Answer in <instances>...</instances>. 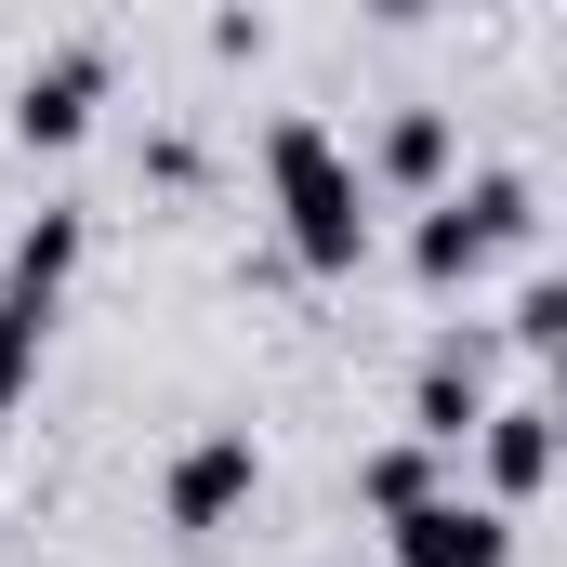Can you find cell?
Returning a JSON list of instances; mask_svg holds the SVG:
<instances>
[{
    "label": "cell",
    "instance_id": "6da1fadb",
    "mask_svg": "<svg viewBox=\"0 0 567 567\" xmlns=\"http://www.w3.org/2000/svg\"><path fill=\"white\" fill-rule=\"evenodd\" d=\"M265 185H278V238L303 278H357L370 265V185H357V158L330 145V120H265Z\"/></svg>",
    "mask_w": 567,
    "mask_h": 567
},
{
    "label": "cell",
    "instance_id": "7a4b0ae2",
    "mask_svg": "<svg viewBox=\"0 0 567 567\" xmlns=\"http://www.w3.org/2000/svg\"><path fill=\"white\" fill-rule=\"evenodd\" d=\"M542 238V185L528 172H462L449 198H423V225H410V278L423 290H475L502 251H528Z\"/></svg>",
    "mask_w": 567,
    "mask_h": 567
},
{
    "label": "cell",
    "instance_id": "3957f363",
    "mask_svg": "<svg viewBox=\"0 0 567 567\" xmlns=\"http://www.w3.org/2000/svg\"><path fill=\"white\" fill-rule=\"evenodd\" d=\"M251 488H265V449L238 423H212L198 449H172V475H158V515L185 528V542H212V528H238L251 515Z\"/></svg>",
    "mask_w": 567,
    "mask_h": 567
},
{
    "label": "cell",
    "instance_id": "277c9868",
    "mask_svg": "<svg viewBox=\"0 0 567 567\" xmlns=\"http://www.w3.org/2000/svg\"><path fill=\"white\" fill-rule=\"evenodd\" d=\"M93 106H106V40H66V53L27 66V93H13V145L66 158V145L93 133Z\"/></svg>",
    "mask_w": 567,
    "mask_h": 567
},
{
    "label": "cell",
    "instance_id": "5b68a950",
    "mask_svg": "<svg viewBox=\"0 0 567 567\" xmlns=\"http://www.w3.org/2000/svg\"><path fill=\"white\" fill-rule=\"evenodd\" d=\"M462 449H475V475H488V488H475L488 515H528V502L555 488V410H542V396H502Z\"/></svg>",
    "mask_w": 567,
    "mask_h": 567
},
{
    "label": "cell",
    "instance_id": "8992f818",
    "mask_svg": "<svg viewBox=\"0 0 567 567\" xmlns=\"http://www.w3.org/2000/svg\"><path fill=\"white\" fill-rule=\"evenodd\" d=\"M383 555H396V567H515V515H488V502L435 488L423 515H396V528H383Z\"/></svg>",
    "mask_w": 567,
    "mask_h": 567
},
{
    "label": "cell",
    "instance_id": "52a82bcc",
    "mask_svg": "<svg viewBox=\"0 0 567 567\" xmlns=\"http://www.w3.org/2000/svg\"><path fill=\"white\" fill-rule=\"evenodd\" d=\"M475 423H488V343H462V330H449V343L423 357V383H410V449L449 462Z\"/></svg>",
    "mask_w": 567,
    "mask_h": 567
},
{
    "label": "cell",
    "instance_id": "ba28073f",
    "mask_svg": "<svg viewBox=\"0 0 567 567\" xmlns=\"http://www.w3.org/2000/svg\"><path fill=\"white\" fill-rule=\"evenodd\" d=\"M449 158H462V145H449V106H396L357 185H396V198H449Z\"/></svg>",
    "mask_w": 567,
    "mask_h": 567
},
{
    "label": "cell",
    "instance_id": "9c48e42d",
    "mask_svg": "<svg viewBox=\"0 0 567 567\" xmlns=\"http://www.w3.org/2000/svg\"><path fill=\"white\" fill-rule=\"evenodd\" d=\"M435 488H449V462H435V449H410V435H383V449L357 462V515H370V528H396V515H423Z\"/></svg>",
    "mask_w": 567,
    "mask_h": 567
},
{
    "label": "cell",
    "instance_id": "30bf717a",
    "mask_svg": "<svg viewBox=\"0 0 567 567\" xmlns=\"http://www.w3.org/2000/svg\"><path fill=\"white\" fill-rule=\"evenodd\" d=\"M80 278V212H27V225H13V303H40V317H53V290Z\"/></svg>",
    "mask_w": 567,
    "mask_h": 567
},
{
    "label": "cell",
    "instance_id": "8fae6325",
    "mask_svg": "<svg viewBox=\"0 0 567 567\" xmlns=\"http://www.w3.org/2000/svg\"><path fill=\"white\" fill-rule=\"evenodd\" d=\"M40 330H53V317H40V303H13V290H0V410H13V396H27V383H40Z\"/></svg>",
    "mask_w": 567,
    "mask_h": 567
},
{
    "label": "cell",
    "instance_id": "7c38bea8",
    "mask_svg": "<svg viewBox=\"0 0 567 567\" xmlns=\"http://www.w3.org/2000/svg\"><path fill=\"white\" fill-rule=\"evenodd\" d=\"M502 330H515L528 357H555V343H567V278H528V290H515V317H502Z\"/></svg>",
    "mask_w": 567,
    "mask_h": 567
}]
</instances>
